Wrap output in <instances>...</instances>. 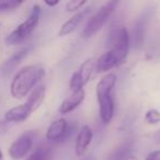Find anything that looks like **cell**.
<instances>
[{"label": "cell", "mask_w": 160, "mask_h": 160, "mask_svg": "<svg viewBox=\"0 0 160 160\" xmlns=\"http://www.w3.org/2000/svg\"><path fill=\"white\" fill-rule=\"evenodd\" d=\"M85 97H86V92L83 90V88L78 90H70L69 94L62 100V104H60L59 113L65 115V114H68L70 112H72L73 110L77 109L85 101Z\"/></svg>", "instance_id": "9"}, {"label": "cell", "mask_w": 160, "mask_h": 160, "mask_svg": "<svg viewBox=\"0 0 160 160\" xmlns=\"http://www.w3.org/2000/svg\"><path fill=\"white\" fill-rule=\"evenodd\" d=\"M123 160H138V158L136 157V156H134V155H132V153H129V155H127L126 157H125Z\"/></svg>", "instance_id": "25"}, {"label": "cell", "mask_w": 160, "mask_h": 160, "mask_svg": "<svg viewBox=\"0 0 160 160\" xmlns=\"http://www.w3.org/2000/svg\"><path fill=\"white\" fill-rule=\"evenodd\" d=\"M53 158V148L49 145L41 144L25 160H52Z\"/></svg>", "instance_id": "17"}, {"label": "cell", "mask_w": 160, "mask_h": 160, "mask_svg": "<svg viewBox=\"0 0 160 160\" xmlns=\"http://www.w3.org/2000/svg\"><path fill=\"white\" fill-rule=\"evenodd\" d=\"M145 30H146V17L138 18L133 30V44L136 48H140L144 44Z\"/></svg>", "instance_id": "16"}, {"label": "cell", "mask_w": 160, "mask_h": 160, "mask_svg": "<svg viewBox=\"0 0 160 160\" xmlns=\"http://www.w3.org/2000/svg\"><path fill=\"white\" fill-rule=\"evenodd\" d=\"M153 138H155V140L157 142H160V129L157 132V133H156V135L153 136Z\"/></svg>", "instance_id": "26"}, {"label": "cell", "mask_w": 160, "mask_h": 160, "mask_svg": "<svg viewBox=\"0 0 160 160\" xmlns=\"http://www.w3.org/2000/svg\"><path fill=\"white\" fill-rule=\"evenodd\" d=\"M144 160H160V149L149 152Z\"/></svg>", "instance_id": "22"}, {"label": "cell", "mask_w": 160, "mask_h": 160, "mask_svg": "<svg viewBox=\"0 0 160 160\" xmlns=\"http://www.w3.org/2000/svg\"><path fill=\"white\" fill-rule=\"evenodd\" d=\"M45 70L40 65H29L19 70L10 85V93L14 99H23L44 78Z\"/></svg>", "instance_id": "1"}, {"label": "cell", "mask_w": 160, "mask_h": 160, "mask_svg": "<svg viewBox=\"0 0 160 160\" xmlns=\"http://www.w3.org/2000/svg\"><path fill=\"white\" fill-rule=\"evenodd\" d=\"M43 1L48 7H55V6H57L60 2V0H43Z\"/></svg>", "instance_id": "23"}, {"label": "cell", "mask_w": 160, "mask_h": 160, "mask_svg": "<svg viewBox=\"0 0 160 160\" xmlns=\"http://www.w3.org/2000/svg\"><path fill=\"white\" fill-rule=\"evenodd\" d=\"M118 66V62H116L115 57L109 51L103 54V55H101L99 57V59L96 62V70L98 72L110 71Z\"/></svg>", "instance_id": "15"}, {"label": "cell", "mask_w": 160, "mask_h": 160, "mask_svg": "<svg viewBox=\"0 0 160 160\" xmlns=\"http://www.w3.org/2000/svg\"><path fill=\"white\" fill-rule=\"evenodd\" d=\"M94 70H96V62L92 58H88L87 60H85L80 65L79 69L71 75L70 81H69V89H82L89 82Z\"/></svg>", "instance_id": "7"}, {"label": "cell", "mask_w": 160, "mask_h": 160, "mask_svg": "<svg viewBox=\"0 0 160 160\" xmlns=\"http://www.w3.org/2000/svg\"><path fill=\"white\" fill-rule=\"evenodd\" d=\"M75 123H70L66 121V118H60L52 122L46 132V139L51 142H67L76 132V125Z\"/></svg>", "instance_id": "6"}, {"label": "cell", "mask_w": 160, "mask_h": 160, "mask_svg": "<svg viewBox=\"0 0 160 160\" xmlns=\"http://www.w3.org/2000/svg\"><path fill=\"white\" fill-rule=\"evenodd\" d=\"M45 93H46V89H45L44 85H38L30 92V96L28 100L25 101L24 104L29 108L30 111L33 113L35 112L38 108L42 105L43 101L45 99Z\"/></svg>", "instance_id": "13"}, {"label": "cell", "mask_w": 160, "mask_h": 160, "mask_svg": "<svg viewBox=\"0 0 160 160\" xmlns=\"http://www.w3.org/2000/svg\"><path fill=\"white\" fill-rule=\"evenodd\" d=\"M91 11H92V7H87V8H85V9L80 10V11L77 12L76 14H73L69 20H67L66 22L60 27L58 35L66 36V35H68V34L72 33L75 30H77L78 28H79V25L83 22V20L89 16Z\"/></svg>", "instance_id": "10"}, {"label": "cell", "mask_w": 160, "mask_h": 160, "mask_svg": "<svg viewBox=\"0 0 160 160\" xmlns=\"http://www.w3.org/2000/svg\"><path fill=\"white\" fill-rule=\"evenodd\" d=\"M20 7L18 0H0V12L12 11Z\"/></svg>", "instance_id": "20"}, {"label": "cell", "mask_w": 160, "mask_h": 160, "mask_svg": "<svg viewBox=\"0 0 160 160\" xmlns=\"http://www.w3.org/2000/svg\"><path fill=\"white\" fill-rule=\"evenodd\" d=\"M129 43L131 38L126 28L123 25H115L111 28L107 44L110 48L109 52L115 57L118 66L126 60L128 55Z\"/></svg>", "instance_id": "3"}, {"label": "cell", "mask_w": 160, "mask_h": 160, "mask_svg": "<svg viewBox=\"0 0 160 160\" xmlns=\"http://www.w3.org/2000/svg\"><path fill=\"white\" fill-rule=\"evenodd\" d=\"M34 144V133L27 132L19 136L9 147V156L13 160L23 159L33 148Z\"/></svg>", "instance_id": "8"}, {"label": "cell", "mask_w": 160, "mask_h": 160, "mask_svg": "<svg viewBox=\"0 0 160 160\" xmlns=\"http://www.w3.org/2000/svg\"><path fill=\"white\" fill-rule=\"evenodd\" d=\"M7 124L8 123L6 121H2V122H0V133H5L7 131Z\"/></svg>", "instance_id": "24"}, {"label": "cell", "mask_w": 160, "mask_h": 160, "mask_svg": "<svg viewBox=\"0 0 160 160\" xmlns=\"http://www.w3.org/2000/svg\"><path fill=\"white\" fill-rule=\"evenodd\" d=\"M0 160H3V153H2V150L0 148Z\"/></svg>", "instance_id": "28"}, {"label": "cell", "mask_w": 160, "mask_h": 160, "mask_svg": "<svg viewBox=\"0 0 160 160\" xmlns=\"http://www.w3.org/2000/svg\"><path fill=\"white\" fill-rule=\"evenodd\" d=\"M145 122L147 124H158L160 122V112L156 109H150L145 114Z\"/></svg>", "instance_id": "19"}, {"label": "cell", "mask_w": 160, "mask_h": 160, "mask_svg": "<svg viewBox=\"0 0 160 160\" xmlns=\"http://www.w3.org/2000/svg\"><path fill=\"white\" fill-rule=\"evenodd\" d=\"M92 138H93V132H92L91 127L88 126V125H83L80 128L77 138H76L75 150L76 155L78 157H82L85 155L86 150L88 149L89 145L91 144Z\"/></svg>", "instance_id": "12"}, {"label": "cell", "mask_w": 160, "mask_h": 160, "mask_svg": "<svg viewBox=\"0 0 160 160\" xmlns=\"http://www.w3.org/2000/svg\"><path fill=\"white\" fill-rule=\"evenodd\" d=\"M31 49H32L31 46H25V47H23V48H21L20 51L16 52L13 55L10 56V57L1 65L0 73L2 76H9L10 73L19 66V64L27 57L28 54L31 52Z\"/></svg>", "instance_id": "11"}, {"label": "cell", "mask_w": 160, "mask_h": 160, "mask_svg": "<svg viewBox=\"0 0 160 160\" xmlns=\"http://www.w3.org/2000/svg\"><path fill=\"white\" fill-rule=\"evenodd\" d=\"M25 1H27V0H18V2H19V3H20V6H21V5H22V3H23V2H25Z\"/></svg>", "instance_id": "29"}, {"label": "cell", "mask_w": 160, "mask_h": 160, "mask_svg": "<svg viewBox=\"0 0 160 160\" xmlns=\"http://www.w3.org/2000/svg\"><path fill=\"white\" fill-rule=\"evenodd\" d=\"M86 2H87V0H68V2L66 3V11L67 12L77 11V10L81 9Z\"/></svg>", "instance_id": "21"}, {"label": "cell", "mask_w": 160, "mask_h": 160, "mask_svg": "<svg viewBox=\"0 0 160 160\" xmlns=\"http://www.w3.org/2000/svg\"><path fill=\"white\" fill-rule=\"evenodd\" d=\"M41 16V7L38 5H35L32 8V11L30 16L25 21H23L21 24L17 27L6 38V44L7 45H18L22 43L24 40H27L33 31L36 29L40 22Z\"/></svg>", "instance_id": "4"}, {"label": "cell", "mask_w": 160, "mask_h": 160, "mask_svg": "<svg viewBox=\"0 0 160 160\" xmlns=\"http://www.w3.org/2000/svg\"><path fill=\"white\" fill-rule=\"evenodd\" d=\"M116 85V75L109 72L102 77L97 85V100L99 104V113L103 124L111 123L114 116L113 89Z\"/></svg>", "instance_id": "2"}, {"label": "cell", "mask_w": 160, "mask_h": 160, "mask_svg": "<svg viewBox=\"0 0 160 160\" xmlns=\"http://www.w3.org/2000/svg\"><path fill=\"white\" fill-rule=\"evenodd\" d=\"M132 147L133 144L131 142H126L124 144H122L121 146H118L116 149H114L107 158L105 160H123L127 155L132 153Z\"/></svg>", "instance_id": "18"}, {"label": "cell", "mask_w": 160, "mask_h": 160, "mask_svg": "<svg viewBox=\"0 0 160 160\" xmlns=\"http://www.w3.org/2000/svg\"><path fill=\"white\" fill-rule=\"evenodd\" d=\"M31 114L32 112L23 103V104L17 105V107L8 110L5 114V121L7 123H20L27 120Z\"/></svg>", "instance_id": "14"}, {"label": "cell", "mask_w": 160, "mask_h": 160, "mask_svg": "<svg viewBox=\"0 0 160 160\" xmlns=\"http://www.w3.org/2000/svg\"><path fill=\"white\" fill-rule=\"evenodd\" d=\"M118 2H120V0H110L109 2L102 6L93 16H91V18L88 20L86 27L81 31V38H89L98 33L103 28V25L108 22L112 13L115 11Z\"/></svg>", "instance_id": "5"}, {"label": "cell", "mask_w": 160, "mask_h": 160, "mask_svg": "<svg viewBox=\"0 0 160 160\" xmlns=\"http://www.w3.org/2000/svg\"><path fill=\"white\" fill-rule=\"evenodd\" d=\"M81 160H96V158L94 157H87V158H85V159H81Z\"/></svg>", "instance_id": "27"}]
</instances>
